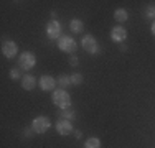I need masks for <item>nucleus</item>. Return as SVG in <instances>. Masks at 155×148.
I'll return each mask as SVG.
<instances>
[{
	"label": "nucleus",
	"instance_id": "obj_1",
	"mask_svg": "<svg viewBox=\"0 0 155 148\" xmlns=\"http://www.w3.org/2000/svg\"><path fill=\"white\" fill-rule=\"evenodd\" d=\"M51 101H53L54 105L60 107V109H68V107H71V97H69V94L64 89H56V91H53Z\"/></svg>",
	"mask_w": 155,
	"mask_h": 148
},
{
	"label": "nucleus",
	"instance_id": "obj_2",
	"mask_svg": "<svg viewBox=\"0 0 155 148\" xmlns=\"http://www.w3.org/2000/svg\"><path fill=\"white\" fill-rule=\"evenodd\" d=\"M50 127H51V122H50V118L45 117V115H40V117H36L35 120H33V124H31V128H33V132L35 133H46L48 130H50Z\"/></svg>",
	"mask_w": 155,
	"mask_h": 148
},
{
	"label": "nucleus",
	"instance_id": "obj_3",
	"mask_svg": "<svg viewBox=\"0 0 155 148\" xmlns=\"http://www.w3.org/2000/svg\"><path fill=\"white\" fill-rule=\"evenodd\" d=\"M58 48L64 53H69V54H74V51L78 50V43L71 36H64L63 35L60 40H58Z\"/></svg>",
	"mask_w": 155,
	"mask_h": 148
},
{
	"label": "nucleus",
	"instance_id": "obj_4",
	"mask_svg": "<svg viewBox=\"0 0 155 148\" xmlns=\"http://www.w3.org/2000/svg\"><path fill=\"white\" fill-rule=\"evenodd\" d=\"M81 44H83L84 51H86V53H89V54H97L99 51H101V50H99V46H97V41H96V38H94L93 35L83 36Z\"/></svg>",
	"mask_w": 155,
	"mask_h": 148
},
{
	"label": "nucleus",
	"instance_id": "obj_5",
	"mask_svg": "<svg viewBox=\"0 0 155 148\" xmlns=\"http://www.w3.org/2000/svg\"><path fill=\"white\" fill-rule=\"evenodd\" d=\"M18 64H20V68H21V69H25V71L31 69L33 66L36 64V58H35V54L30 53V51H25V53H21L20 59H18Z\"/></svg>",
	"mask_w": 155,
	"mask_h": 148
},
{
	"label": "nucleus",
	"instance_id": "obj_6",
	"mask_svg": "<svg viewBox=\"0 0 155 148\" xmlns=\"http://www.w3.org/2000/svg\"><path fill=\"white\" fill-rule=\"evenodd\" d=\"M46 35L50 36V40H60L61 38V25L60 21L51 20L46 25Z\"/></svg>",
	"mask_w": 155,
	"mask_h": 148
},
{
	"label": "nucleus",
	"instance_id": "obj_7",
	"mask_svg": "<svg viewBox=\"0 0 155 148\" xmlns=\"http://www.w3.org/2000/svg\"><path fill=\"white\" fill-rule=\"evenodd\" d=\"M2 53H3L5 58H13V56H17L18 48H17V44L13 41H5L2 44Z\"/></svg>",
	"mask_w": 155,
	"mask_h": 148
},
{
	"label": "nucleus",
	"instance_id": "obj_8",
	"mask_svg": "<svg viewBox=\"0 0 155 148\" xmlns=\"http://www.w3.org/2000/svg\"><path fill=\"white\" fill-rule=\"evenodd\" d=\"M110 38L116 43H122L124 40L127 38V31H125L124 27H114L112 31H110Z\"/></svg>",
	"mask_w": 155,
	"mask_h": 148
},
{
	"label": "nucleus",
	"instance_id": "obj_9",
	"mask_svg": "<svg viewBox=\"0 0 155 148\" xmlns=\"http://www.w3.org/2000/svg\"><path fill=\"white\" fill-rule=\"evenodd\" d=\"M40 87L43 89V91H53L54 86H56V79H53L51 76H48V74H45V76L40 77Z\"/></svg>",
	"mask_w": 155,
	"mask_h": 148
},
{
	"label": "nucleus",
	"instance_id": "obj_10",
	"mask_svg": "<svg viewBox=\"0 0 155 148\" xmlns=\"http://www.w3.org/2000/svg\"><path fill=\"white\" fill-rule=\"evenodd\" d=\"M56 130H58V133L60 135H69V133L73 132V125H71V122L69 120H58V124H56Z\"/></svg>",
	"mask_w": 155,
	"mask_h": 148
},
{
	"label": "nucleus",
	"instance_id": "obj_11",
	"mask_svg": "<svg viewBox=\"0 0 155 148\" xmlns=\"http://www.w3.org/2000/svg\"><path fill=\"white\" fill-rule=\"evenodd\" d=\"M35 86H36V79L31 74H27V76L21 77V87H23L25 91H31Z\"/></svg>",
	"mask_w": 155,
	"mask_h": 148
},
{
	"label": "nucleus",
	"instance_id": "obj_12",
	"mask_svg": "<svg viewBox=\"0 0 155 148\" xmlns=\"http://www.w3.org/2000/svg\"><path fill=\"white\" fill-rule=\"evenodd\" d=\"M114 18H116L117 21H120V23H124V21H127L129 18V13L125 8H117L116 12H114Z\"/></svg>",
	"mask_w": 155,
	"mask_h": 148
},
{
	"label": "nucleus",
	"instance_id": "obj_13",
	"mask_svg": "<svg viewBox=\"0 0 155 148\" xmlns=\"http://www.w3.org/2000/svg\"><path fill=\"white\" fill-rule=\"evenodd\" d=\"M69 28H71L73 33H81V31H83V28H84V23L81 20H71Z\"/></svg>",
	"mask_w": 155,
	"mask_h": 148
},
{
	"label": "nucleus",
	"instance_id": "obj_14",
	"mask_svg": "<svg viewBox=\"0 0 155 148\" xmlns=\"http://www.w3.org/2000/svg\"><path fill=\"white\" fill-rule=\"evenodd\" d=\"M56 84H58L61 89H66L69 84H71V79H69V76H66V74H61V76L56 79Z\"/></svg>",
	"mask_w": 155,
	"mask_h": 148
},
{
	"label": "nucleus",
	"instance_id": "obj_15",
	"mask_svg": "<svg viewBox=\"0 0 155 148\" xmlns=\"http://www.w3.org/2000/svg\"><path fill=\"white\" fill-rule=\"evenodd\" d=\"M84 146L86 148H101V140L99 138H89V140H86V143H84Z\"/></svg>",
	"mask_w": 155,
	"mask_h": 148
},
{
	"label": "nucleus",
	"instance_id": "obj_16",
	"mask_svg": "<svg viewBox=\"0 0 155 148\" xmlns=\"http://www.w3.org/2000/svg\"><path fill=\"white\" fill-rule=\"evenodd\" d=\"M61 115H63V118H64V120H71V118L76 117V112L71 109V107H68V109H63Z\"/></svg>",
	"mask_w": 155,
	"mask_h": 148
},
{
	"label": "nucleus",
	"instance_id": "obj_17",
	"mask_svg": "<svg viewBox=\"0 0 155 148\" xmlns=\"http://www.w3.org/2000/svg\"><path fill=\"white\" fill-rule=\"evenodd\" d=\"M69 79H71V84H74V86H79V84H83V76H81L79 72H74L69 76Z\"/></svg>",
	"mask_w": 155,
	"mask_h": 148
},
{
	"label": "nucleus",
	"instance_id": "obj_18",
	"mask_svg": "<svg viewBox=\"0 0 155 148\" xmlns=\"http://www.w3.org/2000/svg\"><path fill=\"white\" fill-rule=\"evenodd\" d=\"M145 18H155V5H149L145 8Z\"/></svg>",
	"mask_w": 155,
	"mask_h": 148
},
{
	"label": "nucleus",
	"instance_id": "obj_19",
	"mask_svg": "<svg viewBox=\"0 0 155 148\" xmlns=\"http://www.w3.org/2000/svg\"><path fill=\"white\" fill-rule=\"evenodd\" d=\"M10 77H12V79H20L21 77V71L18 68H13V69H10Z\"/></svg>",
	"mask_w": 155,
	"mask_h": 148
},
{
	"label": "nucleus",
	"instance_id": "obj_20",
	"mask_svg": "<svg viewBox=\"0 0 155 148\" xmlns=\"http://www.w3.org/2000/svg\"><path fill=\"white\" fill-rule=\"evenodd\" d=\"M69 63H71V66H76L78 63H79V59H78L76 56H71V58H69Z\"/></svg>",
	"mask_w": 155,
	"mask_h": 148
},
{
	"label": "nucleus",
	"instance_id": "obj_21",
	"mask_svg": "<svg viewBox=\"0 0 155 148\" xmlns=\"http://www.w3.org/2000/svg\"><path fill=\"white\" fill-rule=\"evenodd\" d=\"M74 137H76V138H81V137H83V133H81L79 130H76L74 132Z\"/></svg>",
	"mask_w": 155,
	"mask_h": 148
},
{
	"label": "nucleus",
	"instance_id": "obj_22",
	"mask_svg": "<svg viewBox=\"0 0 155 148\" xmlns=\"http://www.w3.org/2000/svg\"><path fill=\"white\" fill-rule=\"evenodd\" d=\"M152 33L155 35V21H153V25H152Z\"/></svg>",
	"mask_w": 155,
	"mask_h": 148
}]
</instances>
